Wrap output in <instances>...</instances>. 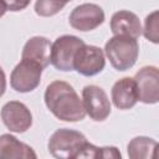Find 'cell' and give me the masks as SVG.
<instances>
[{
    "label": "cell",
    "instance_id": "cell-1",
    "mask_svg": "<svg viewBox=\"0 0 159 159\" xmlns=\"http://www.w3.org/2000/svg\"><path fill=\"white\" fill-rule=\"evenodd\" d=\"M43 99L48 111L60 120L80 122L87 114L83 101L75 88L65 81L51 82L45 89Z\"/></svg>",
    "mask_w": 159,
    "mask_h": 159
},
{
    "label": "cell",
    "instance_id": "cell-2",
    "mask_svg": "<svg viewBox=\"0 0 159 159\" xmlns=\"http://www.w3.org/2000/svg\"><path fill=\"white\" fill-rule=\"evenodd\" d=\"M104 53L117 71L132 68L139 55L138 40L128 35H114L104 45Z\"/></svg>",
    "mask_w": 159,
    "mask_h": 159
},
{
    "label": "cell",
    "instance_id": "cell-3",
    "mask_svg": "<svg viewBox=\"0 0 159 159\" xmlns=\"http://www.w3.org/2000/svg\"><path fill=\"white\" fill-rule=\"evenodd\" d=\"M86 143L87 139L81 132L70 128H60L50 137L47 149L55 158L73 159L78 158V154Z\"/></svg>",
    "mask_w": 159,
    "mask_h": 159
},
{
    "label": "cell",
    "instance_id": "cell-4",
    "mask_svg": "<svg viewBox=\"0 0 159 159\" xmlns=\"http://www.w3.org/2000/svg\"><path fill=\"white\" fill-rule=\"evenodd\" d=\"M84 45L83 40L73 35H63L57 37L52 43L51 63L62 72H71L75 70L73 61L77 51Z\"/></svg>",
    "mask_w": 159,
    "mask_h": 159
},
{
    "label": "cell",
    "instance_id": "cell-5",
    "mask_svg": "<svg viewBox=\"0 0 159 159\" xmlns=\"http://www.w3.org/2000/svg\"><path fill=\"white\" fill-rule=\"evenodd\" d=\"M42 67L31 60L21 58L10 75V86L20 93H29L36 89L41 82Z\"/></svg>",
    "mask_w": 159,
    "mask_h": 159
},
{
    "label": "cell",
    "instance_id": "cell-6",
    "mask_svg": "<svg viewBox=\"0 0 159 159\" xmlns=\"http://www.w3.org/2000/svg\"><path fill=\"white\" fill-rule=\"evenodd\" d=\"M106 53L102 48L93 45H83L76 53L73 67L80 75L92 77L101 73L106 66Z\"/></svg>",
    "mask_w": 159,
    "mask_h": 159
},
{
    "label": "cell",
    "instance_id": "cell-7",
    "mask_svg": "<svg viewBox=\"0 0 159 159\" xmlns=\"http://www.w3.org/2000/svg\"><path fill=\"white\" fill-rule=\"evenodd\" d=\"M82 101L86 113L94 122H103L111 114V102L103 88L89 84L82 89Z\"/></svg>",
    "mask_w": 159,
    "mask_h": 159
},
{
    "label": "cell",
    "instance_id": "cell-8",
    "mask_svg": "<svg viewBox=\"0 0 159 159\" xmlns=\"http://www.w3.org/2000/svg\"><path fill=\"white\" fill-rule=\"evenodd\" d=\"M104 21V11L103 9L92 2H86L76 6L70 16L68 22L70 25L77 31H92L102 25Z\"/></svg>",
    "mask_w": 159,
    "mask_h": 159
},
{
    "label": "cell",
    "instance_id": "cell-9",
    "mask_svg": "<svg viewBox=\"0 0 159 159\" xmlns=\"http://www.w3.org/2000/svg\"><path fill=\"white\" fill-rule=\"evenodd\" d=\"M1 119L4 125L14 133H25L32 125V114L30 109L19 101H10L2 106Z\"/></svg>",
    "mask_w": 159,
    "mask_h": 159
},
{
    "label": "cell",
    "instance_id": "cell-10",
    "mask_svg": "<svg viewBox=\"0 0 159 159\" xmlns=\"http://www.w3.org/2000/svg\"><path fill=\"white\" fill-rule=\"evenodd\" d=\"M139 101L145 104L159 102V68L155 66H144L134 76Z\"/></svg>",
    "mask_w": 159,
    "mask_h": 159
},
{
    "label": "cell",
    "instance_id": "cell-11",
    "mask_svg": "<svg viewBox=\"0 0 159 159\" xmlns=\"http://www.w3.org/2000/svg\"><path fill=\"white\" fill-rule=\"evenodd\" d=\"M113 104L122 111L133 108L139 101L135 80L132 77H123L118 80L111 91Z\"/></svg>",
    "mask_w": 159,
    "mask_h": 159
},
{
    "label": "cell",
    "instance_id": "cell-12",
    "mask_svg": "<svg viewBox=\"0 0 159 159\" xmlns=\"http://www.w3.org/2000/svg\"><path fill=\"white\" fill-rule=\"evenodd\" d=\"M52 43L43 36H34L24 45L21 58H27L37 62L42 68H46L51 63Z\"/></svg>",
    "mask_w": 159,
    "mask_h": 159
},
{
    "label": "cell",
    "instance_id": "cell-13",
    "mask_svg": "<svg viewBox=\"0 0 159 159\" xmlns=\"http://www.w3.org/2000/svg\"><path fill=\"white\" fill-rule=\"evenodd\" d=\"M111 31L113 35H128L135 39L143 35L139 17L129 10H119L112 15Z\"/></svg>",
    "mask_w": 159,
    "mask_h": 159
},
{
    "label": "cell",
    "instance_id": "cell-14",
    "mask_svg": "<svg viewBox=\"0 0 159 159\" xmlns=\"http://www.w3.org/2000/svg\"><path fill=\"white\" fill-rule=\"evenodd\" d=\"M0 157L7 159H36L37 155L34 149L20 142L11 134H2L0 137Z\"/></svg>",
    "mask_w": 159,
    "mask_h": 159
},
{
    "label": "cell",
    "instance_id": "cell-15",
    "mask_svg": "<svg viewBox=\"0 0 159 159\" xmlns=\"http://www.w3.org/2000/svg\"><path fill=\"white\" fill-rule=\"evenodd\" d=\"M157 142L150 137H134L127 145V154L130 159H153Z\"/></svg>",
    "mask_w": 159,
    "mask_h": 159
},
{
    "label": "cell",
    "instance_id": "cell-16",
    "mask_svg": "<svg viewBox=\"0 0 159 159\" xmlns=\"http://www.w3.org/2000/svg\"><path fill=\"white\" fill-rule=\"evenodd\" d=\"M70 1L72 0H36L35 12L41 17H50L58 14Z\"/></svg>",
    "mask_w": 159,
    "mask_h": 159
},
{
    "label": "cell",
    "instance_id": "cell-17",
    "mask_svg": "<svg viewBox=\"0 0 159 159\" xmlns=\"http://www.w3.org/2000/svg\"><path fill=\"white\" fill-rule=\"evenodd\" d=\"M143 36L152 43H159V10L150 12L144 19Z\"/></svg>",
    "mask_w": 159,
    "mask_h": 159
},
{
    "label": "cell",
    "instance_id": "cell-18",
    "mask_svg": "<svg viewBox=\"0 0 159 159\" xmlns=\"http://www.w3.org/2000/svg\"><path fill=\"white\" fill-rule=\"evenodd\" d=\"M2 1V9L5 11H21L26 9L31 0H1Z\"/></svg>",
    "mask_w": 159,
    "mask_h": 159
},
{
    "label": "cell",
    "instance_id": "cell-19",
    "mask_svg": "<svg viewBox=\"0 0 159 159\" xmlns=\"http://www.w3.org/2000/svg\"><path fill=\"white\" fill-rule=\"evenodd\" d=\"M78 158H102V147H96L87 142L80 152Z\"/></svg>",
    "mask_w": 159,
    "mask_h": 159
},
{
    "label": "cell",
    "instance_id": "cell-20",
    "mask_svg": "<svg viewBox=\"0 0 159 159\" xmlns=\"http://www.w3.org/2000/svg\"><path fill=\"white\" fill-rule=\"evenodd\" d=\"M122 154L116 147H102V158H120Z\"/></svg>",
    "mask_w": 159,
    "mask_h": 159
},
{
    "label": "cell",
    "instance_id": "cell-21",
    "mask_svg": "<svg viewBox=\"0 0 159 159\" xmlns=\"http://www.w3.org/2000/svg\"><path fill=\"white\" fill-rule=\"evenodd\" d=\"M153 159H159V143L155 144V148L153 152Z\"/></svg>",
    "mask_w": 159,
    "mask_h": 159
}]
</instances>
